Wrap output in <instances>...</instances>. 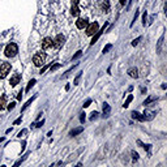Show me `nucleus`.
Listing matches in <instances>:
<instances>
[{
    "label": "nucleus",
    "mask_w": 167,
    "mask_h": 167,
    "mask_svg": "<svg viewBox=\"0 0 167 167\" xmlns=\"http://www.w3.org/2000/svg\"><path fill=\"white\" fill-rule=\"evenodd\" d=\"M120 4H121V5H125V0H120Z\"/></svg>",
    "instance_id": "obj_39"
},
{
    "label": "nucleus",
    "mask_w": 167,
    "mask_h": 167,
    "mask_svg": "<svg viewBox=\"0 0 167 167\" xmlns=\"http://www.w3.org/2000/svg\"><path fill=\"white\" fill-rule=\"evenodd\" d=\"M35 82H37V81H35V78H33V80H30V81H29L28 86H26V91H29V90H30L33 86H34V84H35Z\"/></svg>",
    "instance_id": "obj_20"
},
{
    "label": "nucleus",
    "mask_w": 167,
    "mask_h": 167,
    "mask_svg": "<svg viewBox=\"0 0 167 167\" xmlns=\"http://www.w3.org/2000/svg\"><path fill=\"white\" fill-rule=\"evenodd\" d=\"M43 124H45V120H42V121H39V123H34L33 125H34L35 128H39V127H42Z\"/></svg>",
    "instance_id": "obj_23"
},
{
    "label": "nucleus",
    "mask_w": 167,
    "mask_h": 167,
    "mask_svg": "<svg viewBox=\"0 0 167 167\" xmlns=\"http://www.w3.org/2000/svg\"><path fill=\"white\" fill-rule=\"evenodd\" d=\"M110 110H111L110 106H108L107 103H104V104H103V115H104V116H108V115H110Z\"/></svg>",
    "instance_id": "obj_15"
},
{
    "label": "nucleus",
    "mask_w": 167,
    "mask_h": 167,
    "mask_svg": "<svg viewBox=\"0 0 167 167\" xmlns=\"http://www.w3.org/2000/svg\"><path fill=\"white\" fill-rule=\"evenodd\" d=\"M5 104H7V97L4 94H2L0 95V110H4Z\"/></svg>",
    "instance_id": "obj_12"
},
{
    "label": "nucleus",
    "mask_w": 167,
    "mask_h": 167,
    "mask_svg": "<svg viewBox=\"0 0 167 167\" xmlns=\"http://www.w3.org/2000/svg\"><path fill=\"white\" fill-rule=\"evenodd\" d=\"M111 48H112V45H107L106 47L103 48V54H106V52H108V51H110Z\"/></svg>",
    "instance_id": "obj_24"
},
{
    "label": "nucleus",
    "mask_w": 167,
    "mask_h": 167,
    "mask_svg": "<svg viewBox=\"0 0 167 167\" xmlns=\"http://www.w3.org/2000/svg\"><path fill=\"white\" fill-rule=\"evenodd\" d=\"M72 3H73L74 5H77V4L80 3V0H72Z\"/></svg>",
    "instance_id": "obj_38"
},
{
    "label": "nucleus",
    "mask_w": 167,
    "mask_h": 167,
    "mask_svg": "<svg viewBox=\"0 0 167 167\" xmlns=\"http://www.w3.org/2000/svg\"><path fill=\"white\" fill-rule=\"evenodd\" d=\"M89 24H88V20L86 18H78L77 21H76V26L78 28V29H84V28H86Z\"/></svg>",
    "instance_id": "obj_7"
},
{
    "label": "nucleus",
    "mask_w": 167,
    "mask_h": 167,
    "mask_svg": "<svg viewBox=\"0 0 167 167\" xmlns=\"http://www.w3.org/2000/svg\"><path fill=\"white\" fill-rule=\"evenodd\" d=\"M21 98H22V91H20L18 95H17V99H21Z\"/></svg>",
    "instance_id": "obj_37"
},
{
    "label": "nucleus",
    "mask_w": 167,
    "mask_h": 167,
    "mask_svg": "<svg viewBox=\"0 0 167 167\" xmlns=\"http://www.w3.org/2000/svg\"><path fill=\"white\" fill-rule=\"evenodd\" d=\"M45 60H46V54L45 52H38L33 57V63H34L35 67H42L45 64Z\"/></svg>",
    "instance_id": "obj_1"
},
{
    "label": "nucleus",
    "mask_w": 167,
    "mask_h": 167,
    "mask_svg": "<svg viewBox=\"0 0 167 167\" xmlns=\"http://www.w3.org/2000/svg\"><path fill=\"white\" fill-rule=\"evenodd\" d=\"M81 55H82V51H77V52H76V54L73 55V57H72V59L74 60V59H77V57H80Z\"/></svg>",
    "instance_id": "obj_27"
},
{
    "label": "nucleus",
    "mask_w": 167,
    "mask_h": 167,
    "mask_svg": "<svg viewBox=\"0 0 167 167\" xmlns=\"http://www.w3.org/2000/svg\"><path fill=\"white\" fill-rule=\"evenodd\" d=\"M26 133V129H22V131H21L20 133H18V137H21V136H22V135H25Z\"/></svg>",
    "instance_id": "obj_36"
},
{
    "label": "nucleus",
    "mask_w": 167,
    "mask_h": 167,
    "mask_svg": "<svg viewBox=\"0 0 167 167\" xmlns=\"http://www.w3.org/2000/svg\"><path fill=\"white\" fill-rule=\"evenodd\" d=\"M146 18H148V13H144V16H142V25H146Z\"/></svg>",
    "instance_id": "obj_25"
},
{
    "label": "nucleus",
    "mask_w": 167,
    "mask_h": 167,
    "mask_svg": "<svg viewBox=\"0 0 167 167\" xmlns=\"http://www.w3.org/2000/svg\"><path fill=\"white\" fill-rule=\"evenodd\" d=\"M97 116H98V112H97V111H93V112H91V118H90V119H91V120H94V119H97Z\"/></svg>",
    "instance_id": "obj_29"
},
{
    "label": "nucleus",
    "mask_w": 167,
    "mask_h": 167,
    "mask_svg": "<svg viewBox=\"0 0 167 167\" xmlns=\"http://www.w3.org/2000/svg\"><path fill=\"white\" fill-rule=\"evenodd\" d=\"M50 47H52V39H51L50 37H46L43 40H42V48L47 50V48H50Z\"/></svg>",
    "instance_id": "obj_6"
},
{
    "label": "nucleus",
    "mask_w": 167,
    "mask_h": 167,
    "mask_svg": "<svg viewBox=\"0 0 167 167\" xmlns=\"http://www.w3.org/2000/svg\"><path fill=\"white\" fill-rule=\"evenodd\" d=\"M155 99H157V98H155V97H149V98H148V99H146V101H145V102H144V104H145V106H146V104H149V103H150V102H153V101H155Z\"/></svg>",
    "instance_id": "obj_22"
},
{
    "label": "nucleus",
    "mask_w": 167,
    "mask_h": 167,
    "mask_svg": "<svg viewBox=\"0 0 167 167\" xmlns=\"http://www.w3.org/2000/svg\"><path fill=\"white\" fill-rule=\"evenodd\" d=\"M47 69H48V65H45L43 68H42V69H40V72H39V73H40V74H43V73H45V72H46Z\"/></svg>",
    "instance_id": "obj_30"
},
{
    "label": "nucleus",
    "mask_w": 167,
    "mask_h": 167,
    "mask_svg": "<svg viewBox=\"0 0 167 167\" xmlns=\"http://www.w3.org/2000/svg\"><path fill=\"white\" fill-rule=\"evenodd\" d=\"M84 131V127H78V128H74V129H72L71 132H69V136H77V135H80L81 132Z\"/></svg>",
    "instance_id": "obj_14"
},
{
    "label": "nucleus",
    "mask_w": 167,
    "mask_h": 167,
    "mask_svg": "<svg viewBox=\"0 0 167 167\" xmlns=\"http://www.w3.org/2000/svg\"><path fill=\"white\" fill-rule=\"evenodd\" d=\"M4 141V137H2V138H0V142H3Z\"/></svg>",
    "instance_id": "obj_40"
},
{
    "label": "nucleus",
    "mask_w": 167,
    "mask_h": 167,
    "mask_svg": "<svg viewBox=\"0 0 167 167\" xmlns=\"http://www.w3.org/2000/svg\"><path fill=\"white\" fill-rule=\"evenodd\" d=\"M64 42H65V37L63 34H57L55 37V39L52 40V46L54 47H61L63 45H64Z\"/></svg>",
    "instance_id": "obj_4"
},
{
    "label": "nucleus",
    "mask_w": 167,
    "mask_h": 167,
    "mask_svg": "<svg viewBox=\"0 0 167 167\" xmlns=\"http://www.w3.org/2000/svg\"><path fill=\"white\" fill-rule=\"evenodd\" d=\"M80 121H81V123L85 121V112H82V114H81V116H80Z\"/></svg>",
    "instance_id": "obj_31"
},
{
    "label": "nucleus",
    "mask_w": 167,
    "mask_h": 167,
    "mask_svg": "<svg viewBox=\"0 0 167 167\" xmlns=\"http://www.w3.org/2000/svg\"><path fill=\"white\" fill-rule=\"evenodd\" d=\"M132 101H133V95H128V98L125 99V102H124V104H123V107H124V108H127Z\"/></svg>",
    "instance_id": "obj_18"
},
{
    "label": "nucleus",
    "mask_w": 167,
    "mask_h": 167,
    "mask_svg": "<svg viewBox=\"0 0 167 167\" xmlns=\"http://www.w3.org/2000/svg\"><path fill=\"white\" fill-rule=\"evenodd\" d=\"M14 106H16V102H12L11 104H8V110L11 111V110H13L14 108Z\"/></svg>",
    "instance_id": "obj_28"
},
{
    "label": "nucleus",
    "mask_w": 167,
    "mask_h": 167,
    "mask_svg": "<svg viewBox=\"0 0 167 167\" xmlns=\"http://www.w3.org/2000/svg\"><path fill=\"white\" fill-rule=\"evenodd\" d=\"M90 103H91V101H90V99H88L85 103H84V107H89V106H90Z\"/></svg>",
    "instance_id": "obj_32"
},
{
    "label": "nucleus",
    "mask_w": 167,
    "mask_h": 167,
    "mask_svg": "<svg viewBox=\"0 0 167 167\" xmlns=\"http://www.w3.org/2000/svg\"><path fill=\"white\" fill-rule=\"evenodd\" d=\"M128 74H129L132 78H137V77H138V69H137V68H129V69H128Z\"/></svg>",
    "instance_id": "obj_11"
},
{
    "label": "nucleus",
    "mask_w": 167,
    "mask_h": 167,
    "mask_svg": "<svg viewBox=\"0 0 167 167\" xmlns=\"http://www.w3.org/2000/svg\"><path fill=\"white\" fill-rule=\"evenodd\" d=\"M11 72V64L9 63H3L2 65H0V78H5L8 76V73Z\"/></svg>",
    "instance_id": "obj_3"
},
{
    "label": "nucleus",
    "mask_w": 167,
    "mask_h": 167,
    "mask_svg": "<svg viewBox=\"0 0 167 167\" xmlns=\"http://www.w3.org/2000/svg\"><path fill=\"white\" fill-rule=\"evenodd\" d=\"M21 120H22V119H21V118H18V119H16V120L13 121V124H14V125H16V124H20V123H21Z\"/></svg>",
    "instance_id": "obj_34"
},
{
    "label": "nucleus",
    "mask_w": 167,
    "mask_h": 167,
    "mask_svg": "<svg viewBox=\"0 0 167 167\" xmlns=\"http://www.w3.org/2000/svg\"><path fill=\"white\" fill-rule=\"evenodd\" d=\"M163 39H164V34H162V37L158 40V46H157V52H161L162 50V45H163Z\"/></svg>",
    "instance_id": "obj_16"
},
{
    "label": "nucleus",
    "mask_w": 167,
    "mask_h": 167,
    "mask_svg": "<svg viewBox=\"0 0 167 167\" xmlns=\"http://www.w3.org/2000/svg\"><path fill=\"white\" fill-rule=\"evenodd\" d=\"M106 26H107V24H104V26L102 28V30H98V31L95 33V35H93V39H91V42H90V45H94L95 42L99 39V37H101V35H102V33L104 31V28H106Z\"/></svg>",
    "instance_id": "obj_8"
},
{
    "label": "nucleus",
    "mask_w": 167,
    "mask_h": 167,
    "mask_svg": "<svg viewBox=\"0 0 167 167\" xmlns=\"http://www.w3.org/2000/svg\"><path fill=\"white\" fill-rule=\"evenodd\" d=\"M71 13H72L73 16H78V14H80V9H78V7L73 4L72 8H71Z\"/></svg>",
    "instance_id": "obj_17"
},
{
    "label": "nucleus",
    "mask_w": 167,
    "mask_h": 167,
    "mask_svg": "<svg viewBox=\"0 0 167 167\" xmlns=\"http://www.w3.org/2000/svg\"><path fill=\"white\" fill-rule=\"evenodd\" d=\"M17 51H18L17 45H16V43H9V45L5 47L4 54H5V56H7V57H13V56H16Z\"/></svg>",
    "instance_id": "obj_2"
},
{
    "label": "nucleus",
    "mask_w": 167,
    "mask_h": 167,
    "mask_svg": "<svg viewBox=\"0 0 167 167\" xmlns=\"http://www.w3.org/2000/svg\"><path fill=\"white\" fill-rule=\"evenodd\" d=\"M140 40H141V37H138V38H136V39H135V40L132 42V46H137Z\"/></svg>",
    "instance_id": "obj_26"
},
{
    "label": "nucleus",
    "mask_w": 167,
    "mask_h": 167,
    "mask_svg": "<svg viewBox=\"0 0 167 167\" xmlns=\"http://www.w3.org/2000/svg\"><path fill=\"white\" fill-rule=\"evenodd\" d=\"M132 118H133V119H137L138 121H144V120H145V119H144V115L140 114V112H136V111L132 112Z\"/></svg>",
    "instance_id": "obj_13"
},
{
    "label": "nucleus",
    "mask_w": 167,
    "mask_h": 167,
    "mask_svg": "<svg viewBox=\"0 0 167 167\" xmlns=\"http://www.w3.org/2000/svg\"><path fill=\"white\" fill-rule=\"evenodd\" d=\"M57 68H60V64H55V65H52V67H51V71H56Z\"/></svg>",
    "instance_id": "obj_33"
},
{
    "label": "nucleus",
    "mask_w": 167,
    "mask_h": 167,
    "mask_svg": "<svg viewBox=\"0 0 167 167\" xmlns=\"http://www.w3.org/2000/svg\"><path fill=\"white\" fill-rule=\"evenodd\" d=\"M81 76H82V72H80L78 74H77V77L74 78V81H73V85H78V82H80V78H81Z\"/></svg>",
    "instance_id": "obj_21"
},
{
    "label": "nucleus",
    "mask_w": 167,
    "mask_h": 167,
    "mask_svg": "<svg viewBox=\"0 0 167 167\" xmlns=\"http://www.w3.org/2000/svg\"><path fill=\"white\" fill-rule=\"evenodd\" d=\"M98 24L97 22H93V24H90V25H88L86 26V34L88 35H94L97 31H98Z\"/></svg>",
    "instance_id": "obj_5"
},
{
    "label": "nucleus",
    "mask_w": 167,
    "mask_h": 167,
    "mask_svg": "<svg viewBox=\"0 0 167 167\" xmlns=\"http://www.w3.org/2000/svg\"><path fill=\"white\" fill-rule=\"evenodd\" d=\"M132 155H133V159H138V154L136 152H132Z\"/></svg>",
    "instance_id": "obj_35"
},
{
    "label": "nucleus",
    "mask_w": 167,
    "mask_h": 167,
    "mask_svg": "<svg viewBox=\"0 0 167 167\" xmlns=\"http://www.w3.org/2000/svg\"><path fill=\"white\" fill-rule=\"evenodd\" d=\"M20 80H21V76H20L18 73H14V74L12 76V78H11V85H12V86H16L17 84L20 82Z\"/></svg>",
    "instance_id": "obj_9"
},
{
    "label": "nucleus",
    "mask_w": 167,
    "mask_h": 167,
    "mask_svg": "<svg viewBox=\"0 0 167 167\" xmlns=\"http://www.w3.org/2000/svg\"><path fill=\"white\" fill-rule=\"evenodd\" d=\"M142 115H144V119H145V120H153V119H154V115H155V114H154L153 111L145 110V112H144Z\"/></svg>",
    "instance_id": "obj_10"
},
{
    "label": "nucleus",
    "mask_w": 167,
    "mask_h": 167,
    "mask_svg": "<svg viewBox=\"0 0 167 167\" xmlns=\"http://www.w3.org/2000/svg\"><path fill=\"white\" fill-rule=\"evenodd\" d=\"M34 99H35V97H33V98H30V99H29V101H28V102H26V103L24 104V107H22V108H21V111H24L25 108H28V107L30 106V104H31V102H33Z\"/></svg>",
    "instance_id": "obj_19"
}]
</instances>
